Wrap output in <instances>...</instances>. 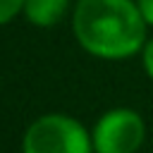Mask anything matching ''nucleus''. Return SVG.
<instances>
[{
	"mask_svg": "<svg viewBox=\"0 0 153 153\" xmlns=\"http://www.w3.org/2000/svg\"><path fill=\"white\" fill-rule=\"evenodd\" d=\"M148 22L136 0H76L72 31L76 43L100 60H127L143 50Z\"/></svg>",
	"mask_w": 153,
	"mask_h": 153,
	"instance_id": "obj_1",
	"label": "nucleus"
},
{
	"mask_svg": "<svg viewBox=\"0 0 153 153\" xmlns=\"http://www.w3.org/2000/svg\"><path fill=\"white\" fill-rule=\"evenodd\" d=\"M22 153H93L91 131L62 112L41 115L22 139Z\"/></svg>",
	"mask_w": 153,
	"mask_h": 153,
	"instance_id": "obj_2",
	"label": "nucleus"
},
{
	"mask_svg": "<svg viewBox=\"0 0 153 153\" xmlns=\"http://www.w3.org/2000/svg\"><path fill=\"white\" fill-rule=\"evenodd\" d=\"M146 139V122L131 108L103 112L91 129L93 153H136Z\"/></svg>",
	"mask_w": 153,
	"mask_h": 153,
	"instance_id": "obj_3",
	"label": "nucleus"
},
{
	"mask_svg": "<svg viewBox=\"0 0 153 153\" xmlns=\"http://www.w3.org/2000/svg\"><path fill=\"white\" fill-rule=\"evenodd\" d=\"M69 2L72 0H24V17L38 29H50L62 22Z\"/></svg>",
	"mask_w": 153,
	"mask_h": 153,
	"instance_id": "obj_4",
	"label": "nucleus"
},
{
	"mask_svg": "<svg viewBox=\"0 0 153 153\" xmlns=\"http://www.w3.org/2000/svg\"><path fill=\"white\" fill-rule=\"evenodd\" d=\"M19 12H24V0H0V26L10 24Z\"/></svg>",
	"mask_w": 153,
	"mask_h": 153,
	"instance_id": "obj_5",
	"label": "nucleus"
},
{
	"mask_svg": "<svg viewBox=\"0 0 153 153\" xmlns=\"http://www.w3.org/2000/svg\"><path fill=\"white\" fill-rule=\"evenodd\" d=\"M141 62H143V69H146L148 79L153 81V38L146 41V45H143V50H141Z\"/></svg>",
	"mask_w": 153,
	"mask_h": 153,
	"instance_id": "obj_6",
	"label": "nucleus"
},
{
	"mask_svg": "<svg viewBox=\"0 0 153 153\" xmlns=\"http://www.w3.org/2000/svg\"><path fill=\"white\" fill-rule=\"evenodd\" d=\"M139 2V10L143 14V19L148 22V26H153V0H136Z\"/></svg>",
	"mask_w": 153,
	"mask_h": 153,
	"instance_id": "obj_7",
	"label": "nucleus"
}]
</instances>
